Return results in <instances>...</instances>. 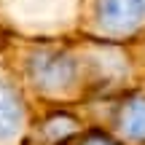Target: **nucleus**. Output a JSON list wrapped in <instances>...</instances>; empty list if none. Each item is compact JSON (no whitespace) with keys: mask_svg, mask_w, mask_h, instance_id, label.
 I'll use <instances>...</instances> for the list:
<instances>
[{"mask_svg":"<svg viewBox=\"0 0 145 145\" xmlns=\"http://www.w3.org/2000/svg\"><path fill=\"white\" fill-rule=\"evenodd\" d=\"M118 124L129 140H145V99L140 97L126 99L124 108H121Z\"/></svg>","mask_w":145,"mask_h":145,"instance_id":"nucleus-4","label":"nucleus"},{"mask_svg":"<svg viewBox=\"0 0 145 145\" xmlns=\"http://www.w3.org/2000/svg\"><path fill=\"white\" fill-rule=\"evenodd\" d=\"M81 145H118V142H113L110 137H105V135H89Z\"/></svg>","mask_w":145,"mask_h":145,"instance_id":"nucleus-5","label":"nucleus"},{"mask_svg":"<svg viewBox=\"0 0 145 145\" xmlns=\"http://www.w3.org/2000/svg\"><path fill=\"white\" fill-rule=\"evenodd\" d=\"M22 118H24V110L16 91L0 81V137H11L22 126Z\"/></svg>","mask_w":145,"mask_h":145,"instance_id":"nucleus-3","label":"nucleus"},{"mask_svg":"<svg viewBox=\"0 0 145 145\" xmlns=\"http://www.w3.org/2000/svg\"><path fill=\"white\" fill-rule=\"evenodd\" d=\"M97 19L108 32H132L145 19V0H97Z\"/></svg>","mask_w":145,"mask_h":145,"instance_id":"nucleus-2","label":"nucleus"},{"mask_svg":"<svg viewBox=\"0 0 145 145\" xmlns=\"http://www.w3.org/2000/svg\"><path fill=\"white\" fill-rule=\"evenodd\" d=\"M27 75L43 91H62L75 81V62L59 51H38L27 62Z\"/></svg>","mask_w":145,"mask_h":145,"instance_id":"nucleus-1","label":"nucleus"}]
</instances>
